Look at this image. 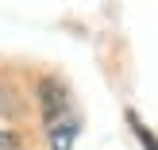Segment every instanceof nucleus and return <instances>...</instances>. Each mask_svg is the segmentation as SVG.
I'll use <instances>...</instances> for the list:
<instances>
[{
	"mask_svg": "<svg viewBox=\"0 0 158 150\" xmlns=\"http://www.w3.org/2000/svg\"><path fill=\"white\" fill-rule=\"evenodd\" d=\"M39 100H43L46 123H62V116L69 112V92L62 89V81H54V77H46V81L39 85Z\"/></svg>",
	"mask_w": 158,
	"mask_h": 150,
	"instance_id": "f257e3e1",
	"label": "nucleus"
},
{
	"mask_svg": "<svg viewBox=\"0 0 158 150\" xmlns=\"http://www.w3.org/2000/svg\"><path fill=\"white\" fill-rule=\"evenodd\" d=\"M73 123H50V146L54 150H69L73 146Z\"/></svg>",
	"mask_w": 158,
	"mask_h": 150,
	"instance_id": "f03ea898",
	"label": "nucleus"
},
{
	"mask_svg": "<svg viewBox=\"0 0 158 150\" xmlns=\"http://www.w3.org/2000/svg\"><path fill=\"white\" fill-rule=\"evenodd\" d=\"M127 123H131V131L139 135V143H143V150H158V139H154L151 131L143 127V123H139V116H127Z\"/></svg>",
	"mask_w": 158,
	"mask_h": 150,
	"instance_id": "7ed1b4c3",
	"label": "nucleus"
},
{
	"mask_svg": "<svg viewBox=\"0 0 158 150\" xmlns=\"http://www.w3.org/2000/svg\"><path fill=\"white\" fill-rule=\"evenodd\" d=\"M15 146H19V139L12 131H0V150H15Z\"/></svg>",
	"mask_w": 158,
	"mask_h": 150,
	"instance_id": "20e7f679",
	"label": "nucleus"
}]
</instances>
